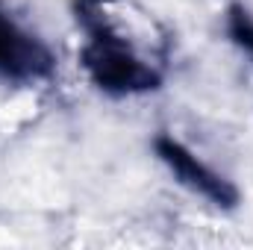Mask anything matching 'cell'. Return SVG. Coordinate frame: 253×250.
<instances>
[{
  "label": "cell",
  "mask_w": 253,
  "mask_h": 250,
  "mask_svg": "<svg viewBox=\"0 0 253 250\" xmlns=\"http://www.w3.org/2000/svg\"><path fill=\"white\" fill-rule=\"evenodd\" d=\"M106 0H74V18L85 33L80 65L109 97L147 94L162 85V71L135 53L124 33L109 21Z\"/></svg>",
  "instance_id": "obj_1"
},
{
  "label": "cell",
  "mask_w": 253,
  "mask_h": 250,
  "mask_svg": "<svg viewBox=\"0 0 253 250\" xmlns=\"http://www.w3.org/2000/svg\"><path fill=\"white\" fill-rule=\"evenodd\" d=\"M227 36L233 39V44L253 56V15L242 3H233L227 9Z\"/></svg>",
  "instance_id": "obj_4"
},
{
  "label": "cell",
  "mask_w": 253,
  "mask_h": 250,
  "mask_svg": "<svg viewBox=\"0 0 253 250\" xmlns=\"http://www.w3.org/2000/svg\"><path fill=\"white\" fill-rule=\"evenodd\" d=\"M153 153L159 156V162L171 171V177L180 186L194 191V194H200L212 206L230 212V209H236L242 203V191L236 188V183L227 180L224 174H218L212 165H206L180 138H174L168 132H159L153 138Z\"/></svg>",
  "instance_id": "obj_2"
},
{
  "label": "cell",
  "mask_w": 253,
  "mask_h": 250,
  "mask_svg": "<svg viewBox=\"0 0 253 250\" xmlns=\"http://www.w3.org/2000/svg\"><path fill=\"white\" fill-rule=\"evenodd\" d=\"M56 74L53 50L15 18L0 12V80L9 83H42Z\"/></svg>",
  "instance_id": "obj_3"
}]
</instances>
